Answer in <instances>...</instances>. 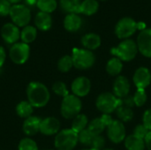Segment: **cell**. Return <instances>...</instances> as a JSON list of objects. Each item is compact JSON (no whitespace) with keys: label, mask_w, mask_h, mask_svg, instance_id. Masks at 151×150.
Masks as SVG:
<instances>
[{"label":"cell","mask_w":151,"mask_h":150,"mask_svg":"<svg viewBox=\"0 0 151 150\" xmlns=\"http://www.w3.org/2000/svg\"><path fill=\"white\" fill-rule=\"evenodd\" d=\"M133 80L137 88L145 89L151 82L150 71L147 67H139L133 76Z\"/></svg>","instance_id":"obj_15"},{"label":"cell","mask_w":151,"mask_h":150,"mask_svg":"<svg viewBox=\"0 0 151 150\" xmlns=\"http://www.w3.org/2000/svg\"><path fill=\"white\" fill-rule=\"evenodd\" d=\"M146 29V24L143 21H139L137 22V30L143 31Z\"/></svg>","instance_id":"obj_44"},{"label":"cell","mask_w":151,"mask_h":150,"mask_svg":"<svg viewBox=\"0 0 151 150\" xmlns=\"http://www.w3.org/2000/svg\"><path fill=\"white\" fill-rule=\"evenodd\" d=\"M30 47L29 44L22 42H18L12 44L9 50V57L11 60L16 65H23L29 58Z\"/></svg>","instance_id":"obj_9"},{"label":"cell","mask_w":151,"mask_h":150,"mask_svg":"<svg viewBox=\"0 0 151 150\" xmlns=\"http://www.w3.org/2000/svg\"><path fill=\"white\" fill-rule=\"evenodd\" d=\"M12 5L13 4H20V2L22 1V0H8Z\"/></svg>","instance_id":"obj_46"},{"label":"cell","mask_w":151,"mask_h":150,"mask_svg":"<svg viewBox=\"0 0 151 150\" xmlns=\"http://www.w3.org/2000/svg\"><path fill=\"white\" fill-rule=\"evenodd\" d=\"M35 27L40 31H49L52 27V17L50 13L38 11L34 19Z\"/></svg>","instance_id":"obj_17"},{"label":"cell","mask_w":151,"mask_h":150,"mask_svg":"<svg viewBox=\"0 0 151 150\" xmlns=\"http://www.w3.org/2000/svg\"><path fill=\"white\" fill-rule=\"evenodd\" d=\"M138 51L137 43L132 39H126L120 42L117 47L111 48V54L121 61L129 62L136 57Z\"/></svg>","instance_id":"obj_2"},{"label":"cell","mask_w":151,"mask_h":150,"mask_svg":"<svg viewBox=\"0 0 151 150\" xmlns=\"http://www.w3.org/2000/svg\"><path fill=\"white\" fill-rule=\"evenodd\" d=\"M34 112V107L28 101H21L16 106V113L19 118H27L32 116Z\"/></svg>","instance_id":"obj_26"},{"label":"cell","mask_w":151,"mask_h":150,"mask_svg":"<svg viewBox=\"0 0 151 150\" xmlns=\"http://www.w3.org/2000/svg\"><path fill=\"white\" fill-rule=\"evenodd\" d=\"M125 147L127 150H144V140L135 136L134 134L128 135L125 139Z\"/></svg>","instance_id":"obj_23"},{"label":"cell","mask_w":151,"mask_h":150,"mask_svg":"<svg viewBox=\"0 0 151 150\" xmlns=\"http://www.w3.org/2000/svg\"><path fill=\"white\" fill-rule=\"evenodd\" d=\"M64 27L70 33L77 32L82 25V19L78 13H68L63 21Z\"/></svg>","instance_id":"obj_18"},{"label":"cell","mask_w":151,"mask_h":150,"mask_svg":"<svg viewBox=\"0 0 151 150\" xmlns=\"http://www.w3.org/2000/svg\"><path fill=\"white\" fill-rule=\"evenodd\" d=\"M27 101L34 108H42L50 101V94L48 88L38 81H32L27 88Z\"/></svg>","instance_id":"obj_1"},{"label":"cell","mask_w":151,"mask_h":150,"mask_svg":"<svg viewBox=\"0 0 151 150\" xmlns=\"http://www.w3.org/2000/svg\"><path fill=\"white\" fill-rule=\"evenodd\" d=\"M142 125L149 130L151 131V109L147 110L142 116Z\"/></svg>","instance_id":"obj_39"},{"label":"cell","mask_w":151,"mask_h":150,"mask_svg":"<svg viewBox=\"0 0 151 150\" xmlns=\"http://www.w3.org/2000/svg\"><path fill=\"white\" fill-rule=\"evenodd\" d=\"M101 120L103 121V123L104 124V126H106V128L113 122V118H111V116L110 114H103L101 117H100Z\"/></svg>","instance_id":"obj_41"},{"label":"cell","mask_w":151,"mask_h":150,"mask_svg":"<svg viewBox=\"0 0 151 150\" xmlns=\"http://www.w3.org/2000/svg\"><path fill=\"white\" fill-rule=\"evenodd\" d=\"M91 89V82L89 79L85 76H80L76 78L71 85V90L73 95L77 97H84L88 95Z\"/></svg>","instance_id":"obj_12"},{"label":"cell","mask_w":151,"mask_h":150,"mask_svg":"<svg viewBox=\"0 0 151 150\" xmlns=\"http://www.w3.org/2000/svg\"><path fill=\"white\" fill-rule=\"evenodd\" d=\"M52 90H53V92L56 95H58L59 96H62L63 98L65 97V96H67L68 95H70L69 94V91L67 89L66 85L64 82H62V81H57V82H55L53 84V86H52Z\"/></svg>","instance_id":"obj_35"},{"label":"cell","mask_w":151,"mask_h":150,"mask_svg":"<svg viewBox=\"0 0 151 150\" xmlns=\"http://www.w3.org/2000/svg\"><path fill=\"white\" fill-rule=\"evenodd\" d=\"M12 4L8 0H0V17H6L10 15Z\"/></svg>","instance_id":"obj_37"},{"label":"cell","mask_w":151,"mask_h":150,"mask_svg":"<svg viewBox=\"0 0 151 150\" xmlns=\"http://www.w3.org/2000/svg\"><path fill=\"white\" fill-rule=\"evenodd\" d=\"M97 1H106V0H97Z\"/></svg>","instance_id":"obj_49"},{"label":"cell","mask_w":151,"mask_h":150,"mask_svg":"<svg viewBox=\"0 0 151 150\" xmlns=\"http://www.w3.org/2000/svg\"><path fill=\"white\" fill-rule=\"evenodd\" d=\"M9 16L12 22L19 27H24L29 25V22L32 19L30 8L25 4H13Z\"/></svg>","instance_id":"obj_6"},{"label":"cell","mask_w":151,"mask_h":150,"mask_svg":"<svg viewBox=\"0 0 151 150\" xmlns=\"http://www.w3.org/2000/svg\"><path fill=\"white\" fill-rule=\"evenodd\" d=\"M72 58L73 66L79 70H87L91 68L96 61V57L91 50L80 48L73 49Z\"/></svg>","instance_id":"obj_4"},{"label":"cell","mask_w":151,"mask_h":150,"mask_svg":"<svg viewBox=\"0 0 151 150\" xmlns=\"http://www.w3.org/2000/svg\"><path fill=\"white\" fill-rule=\"evenodd\" d=\"M88 125V117L86 115H84V114H79L78 116H76L73 119L71 129H73L77 133H79L81 131L85 130L87 128Z\"/></svg>","instance_id":"obj_27"},{"label":"cell","mask_w":151,"mask_h":150,"mask_svg":"<svg viewBox=\"0 0 151 150\" xmlns=\"http://www.w3.org/2000/svg\"><path fill=\"white\" fill-rule=\"evenodd\" d=\"M82 108L81 101L74 95H68L63 98L60 107V112L63 118L66 119H73L81 113Z\"/></svg>","instance_id":"obj_5"},{"label":"cell","mask_w":151,"mask_h":150,"mask_svg":"<svg viewBox=\"0 0 151 150\" xmlns=\"http://www.w3.org/2000/svg\"><path fill=\"white\" fill-rule=\"evenodd\" d=\"M105 128L106 126H104V124L103 123L100 118H96L93 119L88 125V130L94 135H100L104 131Z\"/></svg>","instance_id":"obj_30"},{"label":"cell","mask_w":151,"mask_h":150,"mask_svg":"<svg viewBox=\"0 0 151 150\" xmlns=\"http://www.w3.org/2000/svg\"><path fill=\"white\" fill-rule=\"evenodd\" d=\"M73 66L72 56H63L58 62V68L61 72H68Z\"/></svg>","instance_id":"obj_31"},{"label":"cell","mask_w":151,"mask_h":150,"mask_svg":"<svg viewBox=\"0 0 151 150\" xmlns=\"http://www.w3.org/2000/svg\"><path fill=\"white\" fill-rule=\"evenodd\" d=\"M94 134H92L88 130V128H86L85 130L81 131V133H78V140H79V142L84 146H88V147H90L91 145V142L93 141V138H94Z\"/></svg>","instance_id":"obj_33"},{"label":"cell","mask_w":151,"mask_h":150,"mask_svg":"<svg viewBox=\"0 0 151 150\" xmlns=\"http://www.w3.org/2000/svg\"><path fill=\"white\" fill-rule=\"evenodd\" d=\"M5 58H6L5 50L3 46L0 45V68L4 65V64L5 62Z\"/></svg>","instance_id":"obj_42"},{"label":"cell","mask_w":151,"mask_h":150,"mask_svg":"<svg viewBox=\"0 0 151 150\" xmlns=\"http://www.w3.org/2000/svg\"><path fill=\"white\" fill-rule=\"evenodd\" d=\"M137 30V22L130 17L121 18L115 26V34L119 39H129Z\"/></svg>","instance_id":"obj_8"},{"label":"cell","mask_w":151,"mask_h":150,"mask_svg":"<svg viewBox=\"0 0 151 150\" xmlns=\"http://www.w3.org/2000/svg\"><path fill=\"white\" fill-rule=\"evenodd\" d=\"M25 1V4L27 6H33V5H36L37 0H24Z\"/></svg>","instance_id":"obj_45"},{"label":"cell","mask_w":151,"mask_h":150,"mask_svg":"<svg viewBox=\"0 0 151 150\" xmlns=\"http://www.w3.org/2000/svg\"><path fill=\"white\" fill-rule=\"evenodd\" d=\"M81 0H59V6L60 8L68 13H78L81 5Z\"/></svg>","instance_id":"obj_25"},{"label":"cell","mask_w":151,"mask_h":150,"mask_svg":"<svg viewBox=\"0 0 151 150\" xmlns=\"http://www.w3.org/2000/svg\"><path fill=\"white\" fill-rule=\"evenodd\" d=\"M105 146V140L102 135H96L93 138L89 148L95 150H103Z\"/></svg>","instance_id":"obj_36"},{"label":"cell","mask_w":151,"mask_h":150,"mask_svg":"<svg viewBox=\"0 0 151 150\" xmlns=\"http://www.w3.org/2000/svg\"><path fill=\"white\" fill-rule=\"evenodd\" d=\"M134 97V102L135 106L137 107H142L143 106L148 99L147 94L145 89H142V88H137V90L135 91L134 95H133Z\"/></svg>","instance_id":"obj_32"},{"label":"cell","mask_w":151,"mask_h":150,"mask_svg":"<svg viewBox=\"0 0 151 150\" xmlns=\"http://www.w3.org/2000/svg\"><path fill=\"white\" fill-rule=\"evenodd\" d=\"M99 2L97 0H82L79 9V14L92 16L98 11Z\"/></svg>","instance_id":"obj_21"},{"label":"cell","mask_w":151,"mask_h":150,"mask_svg":"<svg viewBox=\"0 0 151 150\" xmlns=\"http://www.w3.org/2000/svg\"><path fill=\"white\" fill-rule=\"evenodd\" d=\"M113 94L119 99L125 98L129 95L130 92V82L128 79L125 76H119L116 78L113 83Z\"/></svg>","instance_id":"obj_16"},{"label":"cell","mask_w":151,"mask_h":150,"mask_svg":"<svg viewBox=\"0 0 151 150\" xmlns=\"http://www.w3.org/2000/svg\"><path fill=\"white\" fill-rule=\"evenodd\" d=\"M123 69V63L118 57L111 58L106 64V72L111 76H118Z\"/></svg>","instance_id":"obj_24"},{"label":"cell","mask_w":151,"mask_h":150,"mask_svg":"<svg viewBox=\"0 0 151 150\" xmlns=\"http://www.w3.org/2000/svg\"><path fill=\"white\" fill-rule=\"evenodd\" d=\"M144 142H145V147L149 150H151V131L149 132V133L145 137Z\"/></svg>","instance_id":"obj_43"},{"label":"cell","mask_w":151,"mask_h":150,"mask_svg":"<svg viewBox=\"0 0 151 150\" xmlns=\"http://www.w3.org/2000/svg\"><path fill=\"white\" fill-rule=\"evenodd\" d=\"M81 42L84 49L91 50V51L98 49L102 43L100 35L96 33H88V34H84Z\"/></svg>","instance_id":"obj_20"},{"label":"cell","mask_w":151,"mask_h":150,"mask_svg":"<svg viewBox=\"0 0 151 150\" xmlns=\"http://www.w3.org/2000/svg\"><path fill=\"white\" fill-rule=\"evenodd\" d=\"M60 122L58 118L53 117L45 118L41 121L40 133L46 136L55 135L59 132Z\"/></svg>","instance_id":"obj_14"},{"label":"cell","mask_w":151,"mask_h":150,"mask_svg":"<svg viewBox=\"0 0 151 150\" xmlns=\"http://www.w3.org/2000/svg\"><path fill=\"white\" fill-rule=\"evenodd\" d=\"M119 101L112 93L104 92L100 94L96 101V106L99 111L104 114H111L114 112L119 106Z\"/></svg>","instance_id":"obj_7"},{"label":"cell","mask_w":151,"mask_h":150,"mask_svg":"<svg viewBox=\"0 0 151 150\" xmlns=\"http://www.w3.org/2000/svg\"><path fill=\"white\" fill-rule=\"evenodd\" d=\"M58 3L57 0H37L36 7L40 11L51 14L58 8Z\"/></svg>","instance_id":"obj_28"},{"label":"cell","mask_w":151,"mask_h":150,"mask_svg":"<svg viewBox=\"0 0 151 150\" xmlns=\"http://www.w3.org/2000/svg\"><path fill=\"white\" fill-rule=\"evenodd\" d=\"M81 150H95V149H91V148H88V149H81Z\"/></svg>","instance_id":"obj_47"},{"label":"cell","mask_w":151,"mask_h":150,"mask_svg":"<svg viewBox=\"0 0 151 150\" xmlns=\"http://www.w3.org/2000/svg\"><path fill=\"white\" fill-rule=\"evenodd\" d=\"M48 150H52V149H48Z\"/></svg>","instance_id":"obj_50"},{"label":"cell","mask_w":151,"mask_h":150,"mask_svg":"<svg viewBox=\"0 0 151 150\" xmlns=\"http://www.w3.org/2000/svg\"><path fill=\"white\" fill-rule=\"evenodd\" d=\"M42 119L35 116H31L25 119L22 129L26 135L27 136H34L37 133L40 132V125Z\"/></svg>","instance_id":"obj_19"},{"label":"cell","mask_w":151,"mask_h":150,"mask_svg":"<svg viewBox=\"0 0 151 150\" xmlns=\"http://www.w3.org/2000/svg\"><path fill=\"white\" fill-rule=\"evenodd\" d=\"M37 36V28L35 26L27 25L22 27L20 31V40L22 42L29 44L33 42Z\"/></svg>","instance_id":"obj_22"},{"label":"cell","mask_w":151,"mask_h":150,"mask_svg":"<svg viewBox=\"0 0 151 150\" xmlns=\"http://www.w3.org/2000/svg\"><path fill=\"white\" fill-rule=\"evenodd\" d=\"M119 104L124 105V106H127V107H129V108H132V109H133L134 106H135L134 102V97H133V95H127V96H126L125 98L120 99Z\"/></svg>","instance_id":"obj_40"},{"label":"cell","mask_w":151,"mask_h":150,"mask_svg":"<svg viewBox=\"0 0 151 150\" xmlns=\"http://www.w3.org/2000/svg\"><path fill=\"white\" fill-rule=\"evenodd\" d=\"M103 150H114V149H103Z\"/></svg>","instance_id":"obj_48"},{"label":"cell","mask_w":151,"mask_h":150,"mask_svg":"<svg viewBox=\"0 0 151 150\" xmlns=\"http://www.w3.org/2000/svg\"><path fill=\"white\" fill-rule=\"evenodd\" d=\"M137 47L139 52L146 57H151V28L141 31L137 36Z\"/></svg>","instance_id":"obj_13"},{"label":"cell","mask_w":151,"mask_h":150,"mask_svg":"<svg viewBox=\"0 0 151 150\" xmlns=\"http://www.w3.org/2000/svg\"><path fill=\"white\" fill-rule=\"evenodd\" d=\"M107 136L109 140L115 143L119 144L126 139V128L120 120H113V122L107 127Z\"/></svg>","instance_id":"obj_10"},{"label":"cell","mask_w":151,"mask_h":150,"mask_svg":"<svg viewBox=\"0 0 151 150\" xmlns=\"http://www.w3.org/2000/svg\"><path fill=\"white\" fill-rule=\"evenodd\" d=\"M1 36L4 42L8 44H14L20 39V30L19 27L14 25L12 22H8L4 24L1 27Z\"/></svg>","instance_id":"obj_11"},{"label":"cell","mask_w":151,"mask_h":150,"mask_svg":"<svg viewBox=\"0 0 151 150\" xmlns=\"http://www.w3.org/2000/svg\"><path fill=\"white\" fill-rule=\"evenodd\" d=\"M149 132H150V131H149L143 125H138V126H135L133 134H134L135 136H137V137H139V138L144 140L145 137L147 136V134L149 133Z\"/></svg>","instance_id":"obj_38"},{"label":"cell","mask_w":151,"mask_h":150,"mask_svg":"<svg viewBox=\"0 0 151 150\" xmlns=\"http://www.w3.org/2000/svg\"><path fill=\"white\" fill-rule=\"evenodd\" d=\"M18 150H38V146L34 140L27 137L19 141Z\"/></svg>","instance_id":"obj_34"},{"label":"cell","mask_w":151,"mask_h":150,"mask_svg":"<svg viewBox=\"0 0 151 150\" xmlns=\"http://www.w3.org/2000/svg\"><path fill=\"white\" fill-rule=\"evenodd\" d=\"M78 142V133L73 129L59 131L54 140V145L57 150H73Z\"/></svg>","instance_id":"obj_3"},{"label":"cell","mask_w":151,"mask_h":150,"mask_svg":"<svg viewBox=\"0 0 151 150\" xmlns=\"http://www.w3.org/2000/svg\"><path fill=\"white\" fill-rule=\"evenodd\" d=\"M116 113L118 118L121 122H129L133 119L134 118V111L132 108L124 106L119 104L118 109L116 110Z\"/></svg>","instance_id":"obj_29"}]
</instances>
